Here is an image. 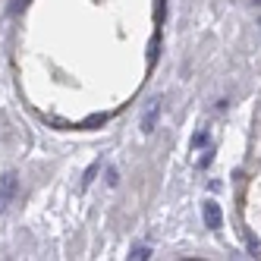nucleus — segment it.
Returning <instances> with one entry per match:
<instances>
[{
  "instance_id": "obj_1",
  "label": "nucleus",
  "mask_w": 261,
  "mask_h": 261,
  "mask_svg": "<svg viewBox=\"0 0 261 261\" xmlns=\"http://www.w3.org/2000/svg\"><path fill=\"white\" fill-rule=\"evenodd\" d=\"M16 189H19V176H16V173H4V179H0V214L7 211V204L13 201Z\"/></svg>"
},
{
  "instance_id": "obj_2",
  "label": "nucleus",
  "mask_w": 261,
  "mask_h": 261,
  "mask_svg": "<svg viewBox=\"0 0 261 261\" xmlns=\"http://www.w3.org/2000/svg\"><path fill=\"white\" fill-rule=\"evenodd\" d=\"M204 223H208L211 230L220 227V208H217V201H204Z\"/></svg>"
},
{
  "instance_id": "obj_3",
  "label": "nucleus",
  "mask_w": 261,
  "mask_h": 261,
  "mask_svg": "<svg viewBox=\"0 0 261 261\" xmlns=\"http://www.w3.org/2000/svg\"><path fill=\"white\" fill-rule=\"evenodd\" d=\"M158 114H161V101H151V110L145 114V120H142V129L145 133H151L154 129V123H158Z\"/></svg>"
},
{
  "instance_id": "obj_4",
  "label": "nucleus",
  "mask_w": 261,
  "mask_h": 261,
  "mask_svg": "<svg viewBox=\"0 0 261 261\" xmlns=\"http://www.w3.org/2000/svg\"><path fill=\"white\" fill-rule=\"evenodd\" d=\"M25 7H29V0H10V7H7V13H10V16H16V13H22Z\"/></svg>"
},
{
  "instance_id": "obj_5",
  "label": "nucleus",
  "mask_w": 261,
  "mask_h": 261,
  "mask_svg": "<svg viewBox=\"0 0 261 261\" xmlns=\"http://www.w3.org/2000/svg\"><path fill=\"white\" fill-rule=\"evenodd\" d=\"M133 261H145V258H151V249L148 246H139V249H133V255H129Z\"/></svg>"
},
{
  "instance_id": "obj_6",
  "label": "nucleus",
  "mask_w": 261,
  "mask_h": 261,
  "mask_svg": "<svg viewBox=\"0 0 261 261\" xmlns=\"http://www.w3.org/2000/svg\"><path fill=\"white\" fill-rule=\"evenodd\" d=\"M98 167H101V161H98V164H91V167H88V173H85V179H82V186H88L91 179H95V173H98Z\"/></svg>"
},
{
  "instance_id": "obj_7",
  "label": "nucleus",
  "mask_w": 261,
  "mask_h": 261,
  "mask_svg": "<svg viewBox=\"0 0 261 261\" xmlns=\"http://www.w3.org/2000/svg\"><path fill=\"white\" fill-rule=\"evenodd\" d=\"M249 252H252L255 258H261V246H258V239H255V236H249Z\"/></svg>"
},
{
  "instance_id": "obj_8",
  "label": "nucleus",
  "mask_w": 261,
  "mask_h": 261,
  "mask_svg": "<svg viewBox=\"0 0 261 261\" xmlns=\"http://www.w3.org/2000/svg\"><path fill=\"white\" fill-rule=\"evenodd\" d=\"M104 120H107V117H104V114H101V117H98V114H95V117H88V120H85V126H98V123H104Z\"/></svg>"
},
{
  "instance_id": "obj_9",
  "label": "nucleus",
  "mask_w": 261,
  "mask_h": 261,
  "mask_svg": "<svg viewBox=\"0 0 261 261\" xmlns=\"http://www.w3.org/2000/svg\"><path fill=\"white\" fill-rule=\"evenodd\" d=\"M204 142H208V133H198V136L192 139V145H195V148H198V145H204Z\"/></svg>"
}]
</instances>
